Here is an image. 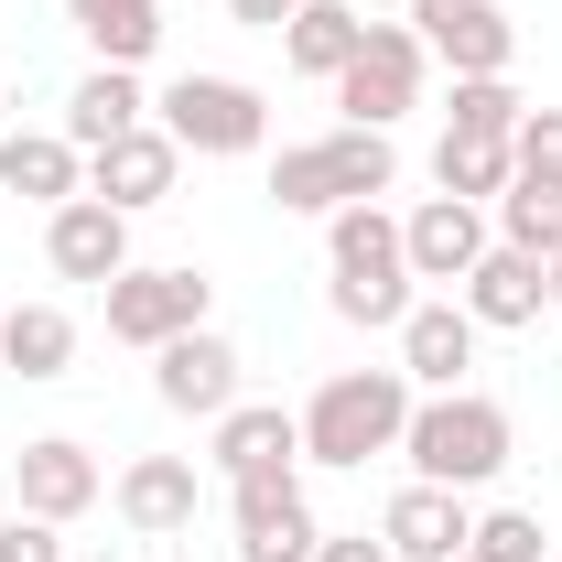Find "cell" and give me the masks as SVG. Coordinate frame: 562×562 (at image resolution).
I'll use <instances>...</instances> for the list:
<instances>
[{
    "label": "cell",
    "mask_w": 562,
    "mask_h": 562,
    "mask_svg": "<svg viewBox=\"0 0 562 562\" xmlns=\"http://www.w3.org/2000/svg\"><path fill=\"white\" fill-rule=\"evenodd\" d=\"M401 432H412V379H401V368H336V379L303 401V465L401 454Z\"/></svg>",
    "instance_id": "cell-1"
},
{
    "label": "cell",
    "mask_w": 562,
    "mask_h": 562,
    "mask_svg": "<svg viewBox=\"0 0 562 562\" xmlns=\"http://www.w3.org/2000/svg\"><path fill=\"white\" fill-rule=\"evenodd\" d=\"M541 271H552V314H562V249H552V260H541Z\"/></svg>",
    "instance_id": "cell-34"
},
{
    "label": "cell",
    "mask_w": 562,
    "mask_h": 562,
    "mask_svg": "<svg viewBox=\"0 0 562 562\" xmlns=\"http://www.w3.org/2000/svg\"><path fill=\"white\" fill-rule=\"evenodd\" d=\"M336 109H347V131H390V120L422 109V33L412 22H368V44L336 76Z\"/></svg>",
    "instance_id": "cell-6"
},
{
    "label": "cell",
    "mask_w": 562,
    "mask_h": 562,
    "mask_svg": "<svg viewBox=\"0 0 562 562\" xmlns=\"http://www.w3.org/2000/svg\"><path fill=\"white\" fill-rule=\"evenodd\" d=\"M0 109H11V87H0Z\"/></svg>",
    "instance_id": "cell-36"
},
{
    "label": "cell",
    "mask_w": 562,
    "mask_h": 562,
    "mask_svg": "<svg viewBox=\"0 0 562 562\" xmlns=\"http://www.w3.org/2000/svg\"><path fill=\"white\" fill-rule=\"evenodd\" d=\"M379 541H390V562H465V541H476V508H465V487H401L390 508H379Z\"/></svg>",
    "instance_id": "cell-11"
},
{
    "label": "cell",
    "mask_w": 562,
    "mask_h": 562,
    "mask_svg": "<svg viewBox=\"0 0 562 562\" xmlns=\"http://www.w3.org/2000/svg\"><path fill=\"white\" fill-rule=\"evenodd\" d=\"M357 44H368L357 0H303V11L281 22V66H292V76H325V87L347 76V55H357Z\"/></svg>",
    "instance_id": "cell-21"
},
{
    "label": "cell",
    "mask_w": 562,
    "mask_h": 562,
    "mask_svg": "<svg viewBox=\"0 0 562 562\" xmlns=\"http://www.w3.org/2000/svg\"><path fill=\"white\" fill-rule=\"evenodd\" d=\"M173 173H184V140L162 131V120L120 131L109 151H87V195H98V206H120V216L162 206V195H173Z\"/></svg>",
    "instance_id": "cell-8"
},
{
    "label": "cell",
    "mask_w": 562,
    "mask_h": 562,
    "mask_svg": "<svg viewBox=\"0 0 562 562\" xmlns=\"http://www.w3.org/2000/svg\"><path fill=\"white\" fill-rule=\"evenodd\" d=\"M0 184L55 216L66 195H87V151H76L66 131H11V140H0Z\"/></svg>",
    "instance_id": "cell-19"
},
{
    "label": "cell",
    "mask_w": 562,
    "mask_h": 562,
    "mask_svg": "<svg viewBox=\"0 0 562 562\" xmlns=\"http://www.w3.org/2000/svg\"><path fill=\"white\" fill-rule=\"evenodd\" d=\"M401 184V151L390 131H325V140H281L271 162V206L281 216H336V206H368Z\"/></svg>",
    "instance_id": "cell-2"
},
{
    "label": "cell",
    "mask_w": 562,
    "mask_h": 562,
    "mask_svg": "<svg viewBox=\"0 0 562 562\" xmlns=\"http://www.w3.org/2000/svg\"><path fill=\"white\" fill-rule=\"evenodd\" d=\"M508 140H465V131H443V151H432V184L443 195H465V206H487V195H508Z\"/></svg>",
    "instance_id": "cell-26"
},
{
    "label": "cell",
    "mask_w": 562,
    "mask_h": 562,
    "mask_svg": "<svg viewBox=\"0 0 562 562\" xmlns=\"http://www.w3.org/2000/svg\"><path fill=\"white\" fill-rule=\"evenodd\" d=\"M206 303H216V281L195 271V260H173V271H120L109 281V336L151 357V347H173V336H195Z\"/></svg>",
    "instance_id": "cell-7"
},
{
    "label": "cell",
    "mask_w": 562,
    "mask_h": 562,
    "mask_svg": "<svg viewBox=\"0 0 562 562\" xmlns=\"http://www.w3.org/2000/svg\"><path fill=\"white\" fill-rule=\"evenodd\" d=\"M519 120H530V98H519L508 76H454V120H443V131H465V140H519Z\"/></svg>",
    "instance_id": "cell-27"
},
{
    "label": "cell",
    "mask_w": 562,
    "mask_h": 562,
    "mask_svg": "<svg viewBox=\"0 0 562 562\" xmlns=\"http://www.w3.org/2000/svg\"><path fill=\"white\" fill-rule=\"evenodd\" d=\"M0 368L33 379V390L66 379V368H76V314H66V303H0Z\"/></svg>",
    "instance_id": "cell-20"
},
{
    "label": "cell",
    "mask_w": 562,
    "mask_h": 562,
    "mask_svg": "<svg viewBox=\"0 0 562 562\" xmlns=\"http://www.w3.org/2000/svg\"><path fill=\"white\" fill-rule=\"evenodd\" d=\"M465 562H476V552H465Z\"/></svg>",
    "instance_id": "cell-37"
},
{
    "label": "cell",
    "mask_w": 562,
    "mask_h": 562,
    "mask_svg": "<svg viewBox=\"0 0 562 562\" xmlns=\"http://www.w3.org/2000/svg\"><path fill=\"white\" fill-rule=\"evenodd\" d=\"M325 260H336V314L347 325H401L422 292H412V249H401V216L379 206H336L325 216Z\"/></svg>",
    "instance_id": "cell-4"
},
{
    "label": "cell",
    "mask_w": 562,
    "mask_h": 562,
    "mask_svg": "<svg viewBox=\"0 0 562 562\" xmlns=\"http://www.w3.org/2000/svg\"><path fill=\"white\" fill-rule=\"evenodd\" d=\"M443 11H476V0H412V33H432Z\"/></svg>",
    "instance_id": "cell-33"
},
{
    "label": "cell",
    "mask_w": 562,
    "mask_h": 562,
    "mask_svg": "<svg viewBox=\"0 0 562 562\" xmlns=\"http://www.w3.org/2000/svg\"><path fill=\"white\" fill-rule=\"evenodd\" d=\"M0 562H76V552L55 541V519H33V508H11V519H0Z\"/></svg>",
    "instance_id": "cell-30"
},
{
    "label": "cell",
    "mask_w": 562,
    "mask_h": 562,
    "mask_svg": "<svg viewBox=\"0 0 562 562\" xmlns=\"http://www.w3.org/2000/svg\"><path fill=\"white\" fill-rule=\"evenodd\" d=\"M195 508H206V476H195L184 454H140V465H120V519H131L140 541L195 530Z\"/></svg>",
    "instance_id": "cell-18"
},
{
    "label": "cell",
    "mask_w": 562,
    "mask_h": 562,
    "mask_svg": "<svg viewBox=\"0 0 562 562\" xmlns=\"http://www.w3.org/2000/svg\"><path fill=\"white\" fill-rule=\"evenodd\" d=\"M401 249H412V281H465L497 249V227L465 206V195H422V206L401 216Z\"/></svg>",
    "instance_id": "cell-14"
},
{
    "label": "cell",
    "mask_w": 562,
    "mask_h": 562,
    "mask_svg": "<svg viewBox=\"0 0 562 562\" xmlns=\"http://www.w3.org/2000/svg\"><path fill=\"white\" fill-rule=\"evenodd\" d=\"M44 260L66 281H98V292H109V281L131 271V216L98 206V195H66V206L44 216Z\"/></svg>",
    "instance_id": "cell-13"
},
{
    "label": "cell",
    "mask_w": 562,
    "mask_h": 562,
    "mask_svg": "<svg viewBox=\"0 0 562 562\" xmlns=\"http://www.w3.org/2000/svg\"><path fill=\"white\" fill-rule=\"evenodd\" d=\"M465 552H476V562H552V552H541V519H530V508H487Z\"/></svg>",
    "instance_id": "cell-28"
},
{
    "label": "cell",
    "mask_w": 562,
    "mask_h": 562,
    "mask_svg": "<svg viewBox=\"0 0 562 562\" xmlns=\"http://www.w3.org/2000/svg\"><path fill=\"white\" fill-rule=\"evenodd\" d=\"M98 487H109V476H98V454H87V443H66V432H44V443H22V454H11V497H22L33 519H55V530H66V519H87V508H98Z\"/></svg>",
    "instance_id": "cell-12"
},
{
    "label": "cell",
    "mask_w": 562,
    "mask_h": 562,
    "mask_svg": "<svg viewBox=\"0 0 562 562\" xmlns=\"http://www.w3.org/2000/svg\"><path fill=\"white\" fill-rule=\"evenodd\" d=\"M497 238H508V249H530V260H552V249H562V184L508 173V195H497Z\"/></svg>",
    "instance_id": "cell-25"
},
{
    "label": "cell",
    "mask_w": 562,
    "mask_h": 562,
    "mask_svg": "<svg viewBox=\"0 0 562 562\" xmlns=\"http://www.w3.org/2000/svg\"><path fill=\"white\" fill-rule=\"evenodd\" d=\"M140 120H151V98H140V76H131V66L76 76V98H66V140H76V151H109V140L140 131Z\"/></svg>",
    "instance_id": "cell-22"
},
{
    "label": "cell",
    "mask_w": 562,
    "mask_h": 562,
    "mask_svg": "<svg viewBox=\"0 0 562 562\" xmlns=\"http://www.w3.org/2000/svg\"><path fill=\"white\" fill-rule=\"evenodd\" d=\"M227 11H238V22H249V33H281V22H292V11H303V0H227Z\"/></svg>",
    "instance_id": "cell-32"
},
{
    "label": "cell",
    "mask_w": 562,
    "mask_h": 562,
    "mask_svg": "<svg viewBox=\"0 0 562 562\" xmlns=\"http://www.w3.org/2000/svg\"><path fill=\"white\" fill-rule=\"evenodd\" d=\"M303 465V412H271V401H238L216 412V476L249 487V476H292Z\"/></svg>",
    "instance_id": "cell-17"
},
{
    "label": "cell",
    "mask_w": 562,
    "mask_h": 562,
    "mask_svg": "<svg viewBox=\"0 0 562 562\" xmlns=\"http://www.w3.org/2000/svg\"><path fill=\"white\" fill-rule=\"evenodd\" d=\"M390 336H401V379H412V390H465V368H476V336H487V325H476L465 303H412Z\"/></svg>",
    "instance_id": "cell-16"
},
{
    "label": "cell",
    "mask_w": 562,
    "mask_h": 562,
    "mask_svg": "<svg viewBox=\"0 0 562 562\" xmlns=\"http://www.w3.org/2000/svg\"><path fill=\"white\" fill-rule=\"evenodd\" d=\"M227 519H238V562H314V508H303V476H249L227 487Z\"/></svg>",
    "instance_id": "cell-10"
},
{
    "label": "cell",
    "mask_w": 562,
    "mask_h": 562,
    "mask_svg": "<svg viewBox=\"0 0 562 562\" xmlns=\"http://www.w3.org/2000/svg\"><path fill=\"white\" fill-rule=\"evenodd\" d=\"M401 454H412L422 487H487L497 465L519 454V432H508V412H497L487 390H432V401H412Z\"/></svg>",
    "instance_id": "cell-3"
},
{
    "label": "cell",
    "mask_w": 562,
    "mask_h": 562,
    "mask_svg": "<svg viewBox=\"0 0 562 562\" xmlns=\"http://www.w3.org/2000/svg\"><path fill=\"white\" fill-rule=\"evenodd\" d=\"M76 562H120V552H76Z\"/></svg>",
    "instance_id": "cell-35"
},
{
    "label": "cell",
    "mask_w": 562,
    "mask_h": 562,
    "mask_svg": "<svg viewBox=\"0 0 562 562\" xmlns=\"http://www.w3.org/2000/svg\"><path fill=\"white\" fill-rule=\"evenodd\" d=\"M454 303H465L476 325H497V336H519V325H541V314H552V271H541L530 249H508V238H497L487 260L454 281Z\"/></svg>",
    "instance_id": "cell-15"
},
{
    "label": "cell",
    "mask_w": 562,
    "mask_h": 562,
    "mask_svg": "<svg viewBox=\"0 0 562 562\" xmlns=\"http://www.w3.org/2000/svg\"><path fill=\"white\" fill-rule=\"evenodd\" d=\"M422 55H443L454 76H508V55H519V33L497 22V0H476V11H443V22L422 33Z\"/></svg>",
    "instance_id": "cell-24"
},
{
    "label": "cell",
    "mask_w": 562,
    "mask_h": 562,
    "mask_svg": "<svg viewBox=\"0 0 562 562\" xmlns=\"http://www.w3.org/2000/svg\"><path fill=\"white\" fill-rule=\"evenodd\" d=\"M151 390H162V412H184V422L238 412V347H227L216 325H195V336L151 347Z\"/></svg>",
    "instance_id": "cell-9"
},
{
    "label": "cell",
    "mask_w": 562,
    "mask_h": 562,
    "mask_svg": "<svg viewBox=\"0 0 562 562\" xmlns=\"http://www.w3.org/2000/svg\"><path fill=\"white\" fill-rule=\"evenodd\" d=\"M508 162H519V173H541V184H562V109H530L519 140H508Z\"/></svg>",
    "instance_id": "cell-29"
},
{
    "label": "cell",
    "mask_w": 562,
    "mask_h": 562,
    "mask_svg": "<svg viewBox=\"0 0 562 562\" xmlns=\"http://www.w3.org/2000/svg\"><path fill=\"white\" fill-rule=\"evenodd\" d=\"M314 562H390V541H368V530H336V541H314Z\"/></svg>",
    "instance_id": "cell-31"
},
{
    "label": "cell",
    "mask_w": 562,
    "mask_h": 562,
    "mask_svg": "<svg viewBox=\"0 0 562 562\" xmlns=\"http://www.w3.org/2000/svg\"><path fill=\"white\" fill-rule=\"evenodd\" d=\"M151 109H162V131L184 140V151H206V162H238V151L271 140V98L249 76H173Z\"/></svg>",
    "instance_id": "cell-5"
},
{
    "label": "cell",
    "mask_w": 562,
    "mask_h": 562,
    "mask_svg": "<svg viewBox=\"0 0 562 562\" xmlns=\"http://www.w3.org/2000/svg\"><path fill=\"white\" fill-rule=\"evenodd\" d=\"M66 22L98 44V66H151L162 44V0H66Z\"/></svg>",
    "instance_id": "cell-23"
}]
</instances>
